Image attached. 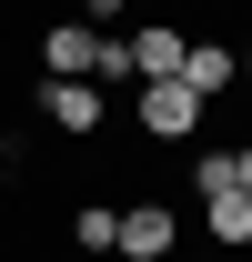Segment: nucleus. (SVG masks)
Here are the masks:
<instances>
[{
  "instance_id": "obj_1",
  "label": "nucleus",
  "mask_w": 252,
  "mask_h": 262,
  "mask_svg": "<svg viewBox=\"0 0 252 262\" xmlns=\"http://www.w3.org/2000/svg\"><path fill=\"white\" fill-rule=\"evenodd\" d=\"M40 71H51V81H101V91H111V81H131L121 40H111V31H91V20H61V31L40 40Z\"/></svg>"
},
{
  "instance_id": "obj_2",
  "label": "nucleus",
  "mask_w": 252,
  "mask_h": 262,
  "mask_svg": "<svg viewBox=\"0 0 252 262\" xmlns=\"http://www.w3.org/2000/svg\"><path fill=\"white\" fill-rule=\"evenodd\" d=\"M202 111H212V101H192L182 81H141V91H131V121L152 131V141H192V131H202Z\"/></svg>"
},
{
  "instance_id": "obj_3",
  "label": "nucleus",
  "mask_w": 252,
  "mask_h": 262,
  "mask_svg": "<svg viewBox=\"0 0 252 262\" xmlns=\"http://www.w3.org/2000/svg\"><path fill=\"white\" fill-rule=\"evenodd\" d=\"M172 81H182L192 101H222L232 81H242V61H232L222 40H182V71H172Z\"/></svg>"
},
{
  "instance_id": "obj_4",
  "label": "nucleus",
  "mask_w": 252,
  "mask_h": 262,
  "mask_svg": "<svg viewBox=\"0 0 252 262\" xmlns=\"http://www.w3.org/2000/svg\"><path fill=\"white\" fill-rule=\"evenodd\" d=\"M111 252H131V262H172V212H161V202H131L121 232H111Z\"/></svg>"
},
{
  "instance_id": "obj_5",
  "label": "nucleus",
  "mask_w": 252,
  "mask_h": 262,
  "mask_svg": "<svg viewBox=\"0 0 252 262\" xmlns=\"http://www.w3.org/2000/svg\"><path fill=\"white\" fill-rule=\"evenodd\" d=\"M121 61H131V81H172V71H182V31H172V20H152V31L121 40Z\"/></svg>"
},
{
  "instance_id": "obj_6",
  "label": "nucleus",
  "mask_w": 252,
  "mask_h": 262,
  "mask_svg": "<svg viewBox=\"0 0 252 262\" xmlns=\"http://www.w3.org/2000/svg\"><path fill=\"white\" fill-rule=\"evenodd\" d=\"M40 111H51L61 131H101L111 101H101V81H40Z\"/></svg>"
},
{
  "instance_id": "obj_7",
  "label": "nucleus",
  "mask_w": 252,
  "mask_h": 262,
  "mask_svg": "<svg viewBox=\"0 0 252 262\" xmlns=\"http://www.w3.org/2000/svg\"><path fill=\"white\" fill-rule=\"evenodd\" d=\"M202 212H212V232H222V242H252V192H212Z\"/></svg>"
},
{
  "instance_id": "obj_8",
  "label": "nucleus",
  "mask_w": 252,
  "mask_h": 262,
  "mask_svg": "<svg viewBox=\"0 0 252 262\" xmlns=\"http://www.w3.org/2000/svg\"><path fill=\"white\" fill-rule=\"evenodd\" d=\"M192 192L212 202V192H242V182H232V151H192Z\"/></svg>"
},
{
  "instance_id": "obj_9",
  "label": "nucleus",
  "mask_w": 252,
  "mask_h": 262,
  "mask_svg": "<svg viewBox=\"0 0 252 262\" xmlns=\"http://www.w3.org/2000/svg\"><path fill=\"white\" fill-rule=\"evenodd\" d=\"M111 232H121V212H71V242L81 252H111Z\"/></svg>"
},
{
  "instance_id": "obj_10",
  "label": "nucleus",
  "mask_w": 252,
  "mask_h": 262,
  "mask_svg": "<svg viewBox=\"0 0 252 262\" xmlns=\"http://www.w3.org/2000/svg\"><path fill=\"white\" fill-rule=\"evenodd\" d=\"M81 20H91V31H111V20H121V0H81Z\"/></svg>"
},
{
  "instance_id": "obj_11",
  "label": "nucleus",
  "mask_w": 252,
  "mask_h": 262,
  "mask_svg": "<svg viewBox=\"0 0 252 262\" xmlns=\"http://www.w3.org/2000/svg\"><path fill=\"white\" fill-rule=\"evenodd\" d=\"M232 182H242V192H252V141H242V151H232Z\"/></svg>"
},
{
  "instance_id": "obj_12",
  "label": "nucleus",
  "mask_w": 252,
  "mask_h": 262,
  "mask_svg": "<svg viewBox=\"0 0 252 262\" xmlns=\"http://www.w3.org/2000/svg\"><path fill=\"white\" fill-rule=\"evenodd\" d=\"M242 81H252V51H242Z\"/></svg>"
}]
</instances>
